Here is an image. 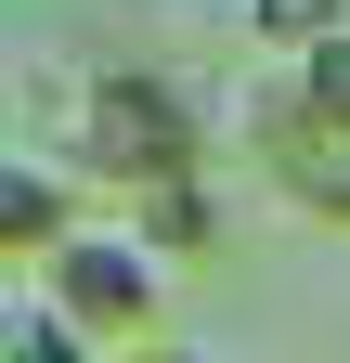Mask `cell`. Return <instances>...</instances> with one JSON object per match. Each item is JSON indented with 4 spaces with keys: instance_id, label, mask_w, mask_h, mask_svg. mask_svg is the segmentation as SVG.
<instances>
[{
    "instance_id": "1",
    "label": "cell",
    "mask_w": 350,
    "mask_h": 363,
    "mask_svg": "<svg viewBox=\"0 0 350 363\" xmlns=\"http://www.w3.org/2000/svg\"><path fill=\"white\" fill-rule=\"evenodd\" d=\"M65 169L78 182H117L130 208L182 195V182H208V117H195V91L169 65H91L65 91Z\"/></svg>"
},
{
    "instance_id": "2",
    "label": "cell",
    "mask_w": 350,
    "mask_h": 363,
    "mask_svg": "<svg viewBox=\"0 0 350 363\" xmlns=\"http://www.w3.org/2000/svg\"><path fill=\"white\" fill-rule=\"evenodd\" d=\"M39 298L65 311L78 337H91L104 363H130V350H156V311H169V259L143 247V234H78L52 272H39Z\"/></svg>"
},
{
    "instance_id": "3",
    "label": "cell",
    "mask_w": 350,
    "mask_h": 363,
    "mask_svg": "<svg viewBox=\"0 0 350 363\" xmlns=\"http://www.w3.org/2000/svg\"><path fill=\"white\" fill-rule=\"evenodd\" d=\"M78 234H91V220H78V169H0V247H13V259H39V272H52Z\"/></svg>"
},
{
    "instance_id": "4",
    "label": "cell",
    "mask_w": 350,
    "mask_h": 363,
    "mask_svg": "<svg viewBox=\"0 0 350 363\" xmlns=\"http://www.w3.org/2000/svg\"><path fill=\"white\" fill-rule=\"evenodd\" d=\"M337 26H350V0H247V39H259L273 65H312Z\"/></svg>"
},
{
    "instance_id": "5",
    "label": "cell",
    "mask_w": 350,
    "mask_h": 363,
    "mask_svg": "<svg viewBox=\"0 0 350 363\" xmlns=\"http://www.w3.org/2000/svg\"><path fill=\"white\" fill-rule=\"evenodd\" d=\"M0 363H104V350H91V337H78V325H65L52 298L26 286L13 311H0Z\"/></svg>"
},
{
    "instance_id": "6",
    "label": "cell",
    "mask_w": 350,
    "mask_h": 363,
    "mask_svg": "<svg viewBox=\"0 0 350 363\" xmlns=\"http://www.w3.org/2000/svg\"><path fill=\"white\" fill-rule=\"evenodd\" d=\"M130 234H143L156 259H169V247H208V234H221V195H208V182H182V195H143V220H130Z\"/></svg>"
},
{
    "instance_id": "7",
    "label": "cell",
    "mask_w": 350,
    "mask_h": 363,
    "mask_svg": "<svg viewBox=\"0 0 350 363\" xmlns=\"http://www.w3.org/2000/svg\"><path fill=\"white\" fill-rule=\"evenodd\" d=\"M130 363H208V350H182V337H156V350H130Z\"/></svg>"
}]
</instances>
